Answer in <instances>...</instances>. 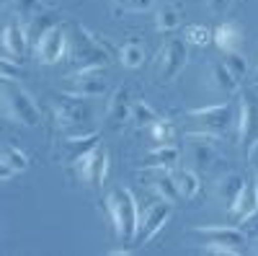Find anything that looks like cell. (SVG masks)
I'll list each match as a JSON object with an SVG mask.
<instances>
[{"label": "cell", "mask_w": 258, "mask_h": 256, "mask_svg": "<svg viewBox=\"0 0 258 256\" xmlns=\"http://www.w3.org/2000/svg\"><path fill=\"white\" fill-rule=\"evenodd\" d=\"M106 212L114 223V233L121 243H135L137 225H140V210L137 199L129 189H111L106 194Z\"/></svg>", "instance_id": "cell-1"}, {"label": "cell", "mask_w": 258, "mask_h": 256, "mask_svg": "<svg viewBox=\"0 0 258 256\" xmlns=\"http://www.w3.org/2000/svg\"><path fill=\"white\" fill-rule=\"evenodd\" d=\"M64 57H70V62L75 65V73L106 70V65H109V52H106V47L83 26L75 29L73 39L68 34V55Z\"/></svg>", "instance_id": "cell-2"}, {"label": "cell", "mask_w": 258, "mask_h": 256, "mask_svg": "<svg viewBox=\"0 0 258 256\" xmlns=\"http://www.w3.org/2000/svg\"><path fill=\"white\" fill-rule=\"evenodd\" d=\"M0 109L11 122L24 127H39L41 122V109L36 106L34 96L18 83H0Z\"/></svg>", "instance_id": "cell-3"}, {"label": "cell", "mask_w": 258, "mask_h": 256, "mask_svg": "<svg viewBox=\"0 0 258 256\" xmlns=\"http://www.w3.org/2000/svg\"><path fill=\"white\" fill-rule=\"evenodd\" d=\"M235 114H238V101L227 104H214V106H202V109H191L188 119L197 124V132L212 135V137H225L230 127L235 124Z\"/></svg>", "instance_id": "cell-4"}, {"label": "cell", "mask_w": 258, "mask_h": 256, "mask_svg": "<svg viewBox=\"0 0 258 256\" xmlns=\"http://www.w3.org/2000/svg\"><path fill=\"white\" fill-rule=\"evenodd\" d=\"M188 62V52H186V41L183 39H168L160 47L158 57H155V78L160 83H170L173 78H178V73L186 68Z\"/></svg>", "instance_id": "cell-5"}, {"label": "cell", "mask_w": 258, "mask_h": 256, "mask_svg": "<svg viewBox=\"0 0 258 256\" xmlns=\"http://www.w3.org/2000/svg\"><path fill=\"white\" fill-rule=\"evenodd\" d=\"M109 163H111L109 147H106V145H96L93 150H88L75 163L78 179L85 186H101L103 179H106V174H109Z\"/></svg>", "instance_id": "cell-6"}, {"label": "cell", "mask_w": 258, "mask_h": 256, "mask_svg": "<svg viewBox=\"0 0 258 256\" xmlns=\"http://www.w3.org/2000/svg\"><path fill=\"white\" fill-rule=\"evenodd\" d=\"M34 55L41 65H57L68 55V29L62 24H54L44 36L34 44Z\"/></svg>", "instance_id": "cell-7"}, {"label": "cell", "mask_w": 258, "mask_h": 256, "mask_svg": "<svg viewBox=\"0 0 258 256\" xmlns=\"http://www.w3.org/2000/svg\"><path fill=\"white\" fill-rule=\"evenodd\" d=\"M52 114L59 130H83L85 122H91V109L78 101V96H68L52 104Z\"/></svg>", "instance_id": "cell-8"}, {"label": "cell", "mask_w": 258, "mask_h": 256, "mask_svg": "<svg viewBox=\"0 0 258 256\" xmlns=\"http://www.w3.org/2000/svg\"><path fill=\"white\" fill-rule=\"evenodd\" d=\"M170 215H173V204L160 199L155 204H150L142 215H140V225H137V238L135 243H147L153 241L158 233L165 228V223L170 220Z\"/></svg>", "instance_id": "cell-9"}, {"label": "cell", "mask_w": 258, "mask_h": 256, "mask_svg": "<svg viewBox=\"0 0 258 256\" xmlns=\"http://www.w3.org/2000/svg\"><path fill=\"white\" fill-rule=\"evenodd\" d=\"M106 78L101 75V70H85V73H73L64 85L68 96H78V98H96L106 93Z\"/></svg>", "instance_id": "cell-10"}, {"label": "cell", "mask_w": 258, "mask_h": 256, "mask_svg": "<svg viewBox=\"0 0 258 256\" xmlns=\"http://www.w3.org/2000/svg\"><path fill=\"white\" fill-rule=\"evenodd\" d=\"M235 127H238V142L255 140L258 137V96L243 93L238 101V114H235Z\"/></svg>", "instance_id": "cell-11"}, {"label": "cell", "mask_w": 258, "mask_h": 256, "mask_svg": "<svg viewBox=\"0 0 258 256\" xmlns=\"http://www.w3.org/2000/svg\"><path fill=\"white\" fill-rule=\"evenodd\" d=\"M98 130H91V132H80V135H68V137H62L59 142V161L62 163H68V166H75L88 150H93L98 142Z\"/></svg>", "instance_id": "cell-12"}, {"label": "cell", "mask_w": 258, "mask_h": 256, "mask_svg": "<svg viewBox=\"0 0 258 256\" xmlns=\"http://www.w3.org/2000/svg\"><path fill=\"white\" fill-rule=\"evenodd\" d=\"M194 233L204 236L207 243H217V246L243 248V243H245V233L232 225H199V228H194Z\"/></svg>", "instance_id": "cell-13"}, {"label": "cell", "mask_w": 258, "mask_h": 256, "mask_svg": "<svg viewBox=\"0 0 258 256\" xmlns=\"http://www.w3.org/2000/svg\"><path fill=\"white\" fill-rule=\"evenodd\" d=\"M255 212H258V181H245L238 199L230 207V215H232L235 223H245L255 215Z\"/></svg>", "instance_id": "cell-14"}, {"label": "cell", "mask_w": 258, "mask_h": 256, "mask_svg": "<svg viewBox=\"0 0 258 256\" xmlns=\"http://www.w3.org/2000/svg\"><path fill=\"white\" fill-rule=\"evenodd\" d=\"M0 44H3V52L8 55V60H16L21 62L29 49V39H26V31L18 21H11V24L3 29V36H0Z\"/></svg>", "instance_id": "cell-15"}, {"label": "cell", "mask_w": 258, "mask_h": 256, "mask_svg": "<svg viewBox=\"0 0 258 256\" xmlns=\"http://www.w3.org/2000/svg\"><path fill=\"white\" fill-rule=\"evenodd\" d=\"M129 114H132V96H129V88L119 85L109 98V106H106V119L119 130V127L129 122Z\"/></svg>", "instance_id": "cell-16"}, {"label": "cell", "mask_w": 258, "mask_h": 256, "mask_svg": "<svg viewBox=\"0 0 258 256\" xmlns=\"http://www.w3.org/2000/svg\"><path fill=\"white\" fill-rule=\"evenodd\" d=\"M181 158V150L173 145V142H165V145H158L155 150H150L145 158H142V168L147 171H170Z\"/></svg>", "instance_id": "cell-17"}, {"label": "cell", "mask_w": 258, "mask_h": 256, "mask_svg": "<svg viewBox=\"0 0 258 256\" xmlns=\"http://www.w3.org/2000/svg\"><path fill=\"white\" fill-rule=\"evenodd\" d=\"M212 41L217 44L225 55L227 52H238L240 41H243V31L235 21H222L217 29H212Z\"/></svg>", "instance_id": "cell-18"}, {"label": "cell", "mask_w": 258, "mask_h": 256, "mask_svg": "<svg viewBox=\"0 0 258 256\" xmlns=\"http://www.w3.org/2000/svg\"><path fill=\"white\" fill-rule=\"evenodd\" d=\"M207 83H209L217 93H225V96L235 93V91H238V85H240V80L232 78L230 70L222 65V62H212V65H209V70H207Z\"/></svg>", "instance_id": "cell-19"}, {"label": "cell", "mask_w": 258, "mask_h": 256, "mask_svg": "<svg viewBox=\"0 0 258 256\" xmlns=\"http://www.w3.org/2000/svg\"><path fill=\"white\" fill-rule=\"evenodd\" d=\"M57 24V18H54V13L52 11H39V13H34L31 18H26V24H24V31H26V39H29V44L34 47L36 41L44 36L52 26Z\"/></svg>", "instance_id": "cell-20"}, {"label": "cell", "mask_w": 258, "mask_h": 256, "mask_svg": "<svg viewBox=\"0 0 258 256\" xmlns=\"http://www.w3.org/2000/svg\"><path fill=\"white\" fill-rule=\"evenodd\" d=\"M243 184H245V179H243L240 174H227V176H222V179L217 181V189H214V191H217V199H220L222 204H227V210H230L232 202L238 199Z\"/></svg>", "instance_id": "cell-21"}, {"label": "cell", "mask_w": 258, "mask_h": 256, "mask_svg": "<svg viewBox=\"0 0 258 256\" xmlns=\"http://www.w3.org/2000/svg\"><path fill=\"white\" fill-rule=\"evenodd\" d=\"M181 26V8L173 3H165L155 11V29L158 31H176Z\"/></svg>", "instance_id": "cell-22"}, {"label": "cell", "mask_w": 258, "mask_h": 256, "mask_svg": "<svg viewBox=\"0 0 258 256\" xmlns=\"http://www.w3.org/2000/svg\"><path fill=\"white\" fill-rule=\"evenodd\" d=\"M153 191H155L160 199L170 202V204H176V202L181 199L178 186H176V179L170 176V174H165V171H158V176L153 179Z\"/></svg>", "instance_id": "cell-23"}, {"label": "cell", "mask_w": 258, "mask_h": 256, "mask_svg": "<svg viewBox=\"0 0 258 256\" xmlns=\"http://www.w3.org/2000/svg\"><path fill=\"white\" fill-rule=\"evenodd\" d=\"M119 62L124 68H140L142 62H145V44L140 39H129L126 44L119 49Z\"/></svg>", "instance_id": "cell-24"}, {"label": "cell", "mask_w": 258, "mask_h": 256, "mask_svg": "<svg viewBox=\"0 0 258 256\" xmlns=\"http://www.w3.org/2000/svg\"><path fill=\"white\" fill-rule=\"evenodd\" d=\"M0 161H3L13 174H21V171H26L29 166H31V161H29V156L21 150V147H16V145H6V147H0Z\"/></svg>", "instance_id": "cell-25"}, {"label": "cell", "mask_w": 258, "mask_h": 256, "mask_svg": "<svg viewBox=\"0 0 258 256\" xmlns=\"http://www.w3.org/2000/svg\"><path fill=\"white\" fill-rule=\"evenodd\" d=\"M173 179H176V186H178V194H181V199H194V197L199 194L202 181H199V176L194 174L191 168L178 171V174H176Z\"/></svg>", "instance_id": "cell-26"}, {"label": "cell", "mask_w": 258, "mask_h": 256, "mask_svg": "<svg viewBox=\"0 0 258 256\" xmlns=\"http://www.w3.org/2000/svg\"><path fill=\"white\" fill-rule=\"evenodd\" d=\"M158 119V112L145 101H132V114H129V122H132L137 130H147L150 124Z\"/></svg>", "instance_id": "cell-27"}, {"label": "cell", "mask_w": 258, "mask_h": 256, "mask_svg": "<svg viewBox=\"0 0 258 256\" xmlns=\"http://www.w3.org/2000/svg\"><path fill=\"white\" fill-rule=\"evenodd\" d=\"M183 41H186V44L207 47V44H212V29L202 26V24H191V26L183 29Z\"/></svg>", "instance_id": "cell-28"}, {"label": "cell", "mask_w": 258, "mask_h": 256, "mask_svg": "<svg viewBox=\"0 0 258 256\" xmlns=\"http://www.w3.org/2000/svg\"><path fill=\"white\" fill-rule=\"evenodd\" d=\"M150 130V137H153L158 145H165V142H173V124H170L168 119L158 117L153 124L147 127Z\"/></svg>", "instance_id": "cell-29"}, {"label": "cell", "mask_w": 258, "mask_h": 256, "mask_svg": "<svg viewBox=\"0 0 258 256\" xmlns=\"http://www.w3.org/2000/svg\"><path fill=\"white\" fill-rule=\"evenodd\" d=\"M222 65L230 70L232 78H238V80H243V78L248 75V60H245L240 52H227L225 60H222Z\"/></svg>", "instance_id": "cell-30"}, {"label": "cell", "mask_w": 258, "mask_h": 256, "mask_svg": "<svg viewBox=\"0 0 258 256\" xmlns=\"http://www.w3.org/2000/svg\"><path fill=\"white\" fill-rule=\"evenodd\" d=\"M21 78V62L0 57V83H18Z\"/></svg>", "instance_id": "cell-31"}, {"label": "cell", "mask_w": 258, "mask_h": 256, "mask_svg": "<svg viewBox=\"0 0 258 256\" xmlns=\"http://www.w3.org/2000/svg\"><path fill=\"white\" fill-rule=\"evenodd\" d=\"M13 11H16V16H18L21 21H26V18H31L34 13L44 11V6H41V0H16Z\"/></svg>", "instance_id": "cell-32"}, {"label": "cell", "mask_w": 258, "mask_h": 256, "mask_svg": "<svg viewBox=\"0 0 258 256\" xmlns=\"http://www.w3.org/2000/svg\"><path fill=\"white\" fill-rule=\"evenodd\" d=\"M204 253H214V256H240L243 248H235V246H217V243H207Z\"/></svg>", "instance_id": "cell-33"}, {"label": "cell", "mask_w": 258, "mask_h": 256, "mask_svg": "<svg viewBox=\"0 0 258 256\" xmlns=\"http://www.w3.org/2000/svg\"><path fill=\"white\" fill-rule=\"evenodd\" d=\"M155 6V0H129V3L124 6L126 11H135V13H145Z\"/></svg>", "instance_id": "cell-34"}, {"label": "cell", "mask_w": 258, "mask_h": 256, "mask_svg": "<svg viewBox=\"0 0 258 256\" xmlns=\"http://www.w3.org/2000/svg\"><path fill=\"white\" fill-rule=\"evenodd\" d=\"M230 6H232V0H207V8L212 11V13H227L230 11Z\"/></svg>", "instance_id": "cell-35"}, {"label": "cell", "mask_w": 258, "mask_h": 256, "mask_svg": "<svg viewBox=\"0 0 258 256\" xmlns=\"http://www.w3.org/2000/svg\"><path fill=\"white\" fill-rule=\"evenodd\" d=\"M248 161H250V168L258 174V137L250 142V147H248Z\"/></svg>", "instance_id": "cell-36"}, {"label": "cell", "mask_w": 258, "mask_h": 256, "mask_svg": "<svg viewBox=\"0 0 258 256\" xmlns=\"http://www.w3.org/2000/svg\"><path fill=\"white\" fill-rule=\"evenodd\" d=\"M11 176H13V171H11V168L3 163V161H0V181H8Z\"/></svg>", "instance_id": "cell-37"}, {"label": "cell", "mask_w": 258, "mask_h": 256, "mask_svg": "<svg viewBox=\"0 0 258 256\" xmlns=\"http://www.w3.org/2000/svg\"><path fill=\"white\" fill-rule=\"evenodd\" d=\"M13 3H16V0H0V6H3V8L6 6H13Z\"/></svg>", "instance_id": "cell-38"}, {"label": "cell", "mask_w": 258, "mask_h": 256, "mask_svg": "<svg viewBox=\"0 0 258 256\" xmlns=\"http://www.w3.org/2000/svg\"><path fill=\"white\" fill-rule=\"evenodd\" d=\"M114 3H116V6H121V8H124V6H126V3H129V0H114Z\"/></svg>", "instance_id": "cell-39"}, {"label": "cell", "mask_w": 258, "mask_h": 256, "mask_svg": "<svg viewBox=\"0 0 258 256\" xmlns=\"http://www.w3.org/2000/svg\"><path fill=\"white\" fill-rule=\"evenodd\" d=\"M253 251H255V253H258V238H255V241H253Z\"/></svg>", "instance_id": "cell-40"}, {"label": "cell", "mask_w": 258, "mask_h": 256, "mask_svg": "<svg viewBox=\"0 0 258 256\" xmlns=\"http://www.w3.org/2000/svg\"><path fill=\"white\" fill-rule=\"evenodd\" d=\"M253 78H255V80H258V65H255V73H253Z\"/></svg>", "instance_id": "cell-41"}]
</instances>
